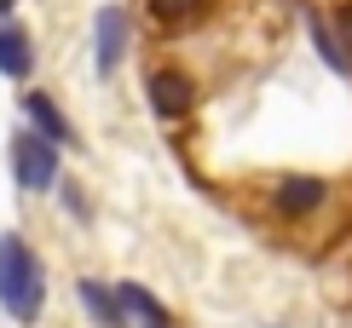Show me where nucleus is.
I'll return each instance as SVG.
<instances>
[{"instance_id":"nucleus-11","label":"nucleus","mask_w":352,"mask_h":328,"mask_svg":"<svg viewBox=\"0 0 352 328\" xmlns=\"http://www.w3.org/2000/svg\"><path fill=\"white\" fill-rule=\"evenodd\" d=\"M312 35H318V52L329 58V69H352V58L341 52V40L329 35V23H324V18H312Z\"/></svg>"},{"instance_id":"nucleus-4","label":"nucleus","mask_w":352,"mask_h":328,"mask_svg":"<svg viewBox=\"0 0 352 328\" xmlns=\"http://www.w3.org/2000/svg\"><path fill=\"white\" fill-rule=\"evenodd\" d=\"M122 52H127V18L116 6L98 12V23H93V58H98V75H116L122 69Z\"/></svg>"},{"instance_id":"nucleus-1","label":"nucleus","mask_w":352,"mask_h":328,"mask_svg":"<svg viewBox=\"0 0 352 328\" xmlns=\"http://www.w3.org/2000/svg\"><path fill=\"white\" fill-rule=\"evenodd\" d=\"M0 311L12 323H35L47 311V265L18 231L0 236Z\"/></svg>"},{"instance_id":"nucleus-5","label":"nucleus","mask_w":352,"mask_h":328,"mask_svg":"<svg viewBox=\"0 0 352 328\" xmlns=\"http://www.w3.org/2000/svg\"><path fill=\"white\" fill-rule=\"evenodd\" d=\"M23 115H29V132H41V139H47V144H58V150H64V144L76 139V127L64 121L58 98H47V93H23Z\"/></svg>"},{"instance_id":"nucleus-2","label":"nucleus","mask_w":352,"mask_h":328,"mask_svg":"<svg viewBox=\"0 0 352 328\" xmlns=\"http://www.w3.org/2000/svg\"><path fill=\"white\" fill-rule=\"evenodd\" d=\"M12 178L18 190H52L58 185V144H47L41 132H18L12 139Z\"/></svg>"},{"instance_id":"nucleus-8","label":"nucleus","mask_w":352,"mask_h":328,"mask_svg":"<svg viewBox=\"0 0 352 328\" xmlns=\"http://www.w3.org/2000/svg\"><path fill=\"white\" fill-rule=\"evenodd\" d=\"M116 300H122V311H127V323H144V328H173V317H168V305L156 300L151 288H139V282H116Z\"/></svg>"},{"instance_id":"nucleus-7","label":"nucleus","mask_w":352,"mask_h":328,"mask_svg":"<svg viewBox=\"0 0 352 328\" xmlns=\"http://www.w3.org/2000/svg\"><path fill=\"white\" fill-rule=\"evenodd\" d=\"M29 69H35V40H29V29L23 23H0V75H12V81H23Z\"/></svg>"},{"instance_id":"nucleus-9","label":"nucleus","mask_w":352,"mask_h":328,"mask_svg":"<svg viewBox=\"0 0 352 328\" xmlns=\"http://www.w3.org/2000/svg\"><path fill=\"white\" fill-rule=\"evenodd\" d=\"M329 196V185L324 178H283V185L272 190V202H277V213H289V219H300V213H312L318 202Z\"/></svg>"},{"instance_id":"nucleus-6","label":"nucleus","mask_w":352,"mask_h":328,"mask_svg":"<svg viewBox=\"0 0 352 328\" xmlns=\"http://www.w3.org/2000/svg\"><path fill=\"white\" fill-rule=\"evenodd\" d=\"M76 300H81V311L98 328H127V311H122V300H116V288H104L98 277H81L76 282Z\"/></svg>"},{"instance_id":"nucleus-13","label":"nucleus","mask_w":352,"mask_h":328,"mask_svg":"<svg viewBox=\"0 0 352 328\" xmlns=\"http://www.w3.org/2000/svg\"><path fill=\"white\" fill-rule=\"evenodd\" d=\"M64 207H69L76 219H87V202H81V190H76V185H64Z\"/></svg>"},{"instance_id":"nucleus-3","label":"nucleus","mask_w":352,"mask_h":328,"mask_svg":"<svg viewBox=\"0 0 352 328\" xmlns=\"http://www.w3.org/2000/svg\"><path fill=\"white\" fill-rule=\"evenodd\" d=\"M144 98H151V110L162 115V121H179V115L197 110V86H190V75H179V69H151V75H144Z\"/></svg>"},{"instance_id":"nucleus-14","label":"nucleus","mask_w":352,"mask_h":328,"mask_svg":"<svg viewBox=\"0 0 352 328\" xmlns=\"http://www.w3.org/2000/svg\"><path fill=\"white\" fill-rule=\"evenodd\" d=\"M12 12H18V0H0V23H6V18H12Z\"/></svg>"},{"instance_id":"nucleus-12","label":"nucleus","mask_w":352,"mask_h":328,"mask_svg":"<svg viewBox=\"0 0 352 328\" xmlns=\"http://www.w3.org/2000/svg\"><path fill=\"white\" fill-rule=\"evenodd\" d=\"M329 35L341 40V52L352 58V6H341V12H335V29H329Z\"/></svg>"},{"instance_id":"nucleus-10","label":"nucleus","mask_w":352,"mask_h":328,"mask_svg":"<svg viewBox=\"0 0 352 328\" xmlns=\"http://www.w3.org/2000/svg\"><path fill=\"white\" fill-rule=\"evenodd\" d=\"M151 18L162 29H185V23L202 18V0H151Z\"/></svg>"}]
</instances>
